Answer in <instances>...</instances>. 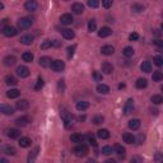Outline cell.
I'll return each instance as SVG.
<instances>
[{
	"label": "cell",
	"instance_id": "58",
	"mask_svg": "<svg viewBox=\"0 0 163 163\" xmlns=\"http://www.w3.org/2000/svg\"><path fill=\"white\" fill-rule=\"evenodd\" d=\"M161 91H162V92H163V85H162V87H161Z\"/></svg>",
	"mask_w": 163,
	"mask_h": 163
},
{
	"label": "cell",
	"instance_id": "18",
	"mask_svg": "<svg viewBox=\"0 0 163 163\" xmlns=\"http://www.w3.org/2000/svg\"><path fill=\"white\" fill-rule=\"evenodd\" d=\"M101 52L103 54V55H106V56H110V55H112V54L115 52V49L112 46H110V45H106V46H103L101 49Z\"/></svg>",
	"mask_w": 163,
	"mask_h": 163
},
{
	"label": "cell",
	"instance_id": "47",
	"mask_svg": "<svg viewBox=\"0 0 163 163\" xmlns=\"http://www.w3.org/2000/svg\"><path fill=\"white\" fill-rule=\"evenodd\" d=\"M74 50H75V46H70L68 47V57L70 59L73 55H74Z\"/></svg>",
	"mask_w": 163,
	"mask_h": 163
},
{
	"label": "cell",
	"instance_id": "17",
	"mask_svg": "<svg viewBox=\"0 0 163 163\" xmlns=\"http://www.w3.org/2000/svg\"><path fill=\"white\" fill-rule=\"evenodd\" d=\"M33 42V37L31 36V34H24V36L21 37V43L25 45V46H30Z\"/></svg>",
	"mask_w": 163,
	"mask_h": 163
},
{
	"label": "cell",
	"instance_id": "7",
	"mask_svg": "<svg viewBox=\"0 0 163 163\" xmlns=\"http://www.w3.org/2000/svg\"><path fill=\"white\" fill-rule=\"evenodd\" d=\"M60 22H61V24L69 25V24H72L73 22H74V19H73L72 14H63L61 17H60Z\"/></svg>",
	"mask_w": 163,
	"mask_h": 163
},
{
	"label": "cell",
	"instance_id": "26",
	"mask_svg": "<svg viewBox=\"0 0 163 163\" xmlns=\"http://www.w3.org/2000/svg\"><path fill=\"white\" fill-rule=\"evenodd\" d=\"M3 151H4V153L6 155H15V153H17L15 148L14 146H12V145H5Z\"/></svg>",
	"mask_w": 163,
	"mask_h": 163
},
{
	"label": "cell",
	"instance_id": "54",
	"mask_svg": "<svg viewBox=\"0 0 163 163\" xmlns=\"http://www.w3.org/2000/svg\"><path fill=\"white\" fill-rule=\"evenodd\" d=\"M151 111H152V113H154V115H157V113H158V111H157V110H155V108H154V110H153V108H152V110H151Z\"/></svg>",
	"mask_w": 163,
	"mask_h": 163
},
{
	"label": "cell",
	"instance_id": "15",
	"mask_svg": "<svg viewBox=\"0 0 163 163\" xmlns=\"http://www.w3.org/2000/svg\"><path fill=\"white\" fill-rule=\"evenodd\" d=\"M72 10L75 13V14H82L83 12H84V5L82 4V3H75V4H73L72 6Z\"/></svg>",
	"mask_w": 163,
	"mask_h": 163
},
{
	"label": "cell",
	"instance_id": "3",
	"mask_svg": "<svg viewBox=\"0 0 163 163\" xmlns=\"http://www.w3.org/2000/svg\"><path fill=\"white\" fill-rule=\"evenodd\" d=\"M51 69L55 73H60L65 69V64H64V61H61V60H54L52 64H51Z\"/></svg>",
	"mask_w": 163,
	"mask_h": 163
},
{
	"label": "cell",
	"instance_id": "12",
	"mask_svg": "<svg viewBox=\"0 0 163 163\" xmlns=\"http://www.w3.org/2000/svg\"><path fill=\"white\" fill-rule=\"evenodd\" d=\"M52 60H51V57H49V56H42V57H40V65L42 66V68H49V66H51V63Z\"/></svg>",
	"mask_w": 163,
	"mask_h": 163
},
{
	"label": "cell",
	"instance_id": "56",
	"mask_svg": "<svg viewBox=\"0 0 163 163\" xmlns=\"http://www.w3.org/2000/svg\"><path fill=\"white\" fill-rule=\"evenodd\" d=\"M162 157H161V154H157V157H155V159H157V161H158V159H161Z\"/></svg>",
	"mask_w": 163,
	"mask_h": 163
},
{
	"label": "cell",
	"instance_id": "36",
	"mask_svg": "<svg viewBox=\"0 0 163 163\" xmlns=\"http://www.w3.org/2000/svg\"><path fill=\"white\" fill-rule=\"evenodd\" d=\"M152 79H153V82H161L163 79L162 72H154L153 73V75H152Z\"/></svg>",
	"mask_w": 163,
	"mask_h": 163
},
{
	"label": "cell",
	"instance_id": "5",
	"mask_svg": "<svg viewBox=\"0 0 163 163\" xmlns=\"http://www.w3.org/2000/svg\"><path fill=\"white\" fill-rule=\"evenodd\" d=\"M15 72H17V75L21 76V78H27V76H30V74H31L30 69H28L27 66H18Z\"/></svg>",
	"mask_w": 163,
	"mask_h": 163
},
{
	"label": "cell",
	"instance_id": "4",
	"mask_svg": "<svg viewBox=\"0 0 163 163\" xmlns=\"http://www.w3.org/2000/svg\"><path fill=\"white\" fill-rule=\"evenodd\" d=\"M18 28H21V30H28V28L32 25V19L30 18H21L18 21Z\"/></svg>",
	"mask_w": 163,
	"mask_h": 163
},
{
	"label": "cell",
	"instance_id": "33",
	"mask_svg": "<svg viewBox=\"0 0 163 163\" xmlns=\"http://www.w3.org/2000/svg\"><path fill=\"white\" fill-rule=\"evenodd\" d=\"M22 59H23V61H25V63H32L33 61V54L32 52H24L23 55H22Z\"/></svg>",
	"mask_w": 163,
	"mask_h": 163
},
{
	"label": "cell",
	"instance_id": "22",
	"mask_svg": "<svg viewBox=\"0 0 163 163\" xmlns=\"http://www.w3.org/2000/svg\"><path fill=\"white\" fill-rule=\"evenodd\" d=\"M129 127L131 130H138L140 127V120L139 119H133L129 121Z\"/></svg>",
	"mask_w": 163,
	"mask_h": 163
},
{
	"label": "cell",
	"instance_id": "27",
	"mask_svg": "<svg viewBox=\"0 0 163 163\" xmlns=\"http://www.w3.org/2000/svg\"><path fill=\"white\" fill-rule=\"evenodd\" d=\"M19 94H21L19 89H10V91L6 92V97L8 98H17V97H19Z\"/></svg>",
	"mask_w": 163,
	"mask_h": 163
},
{
	"label": "cell",
	"instance_id": "44",
	"mask_svg": "<svg viewBox=\"0 0 163 163\" xmlns=\"http://www.w3.org/2000/svg\"><path fill=\"white\" fill-rule=\"evenodd\" d=\"M42 87H43V79L41 78H38V80H37V84H36V87H34V89L36 91H40V89H42Z\"/></svg>",
	"mask_w": 163,
	"mask_h": 163
},
{
	"label": "cell",
	"instance_id": "46",
	"mask_svg": "<svg viewBox=\"0 0 163 163\" xmlns=\"http://www.w3.org/2000/svg\"><path fill=\"white\" fill-rule=\"evenodd\" d=\"M103 116H96L93 119V124H96V125H100V124L103 122Z\"/></svg>",
	"mask_w": 163,
	"mask_h": 163
},
{
	"label": "cell",
	"instance_id": "57",
	"mask_svg": "<svg viewBox=\"0 0 163 163\" xmlns=\"http://www.w3.org/2000/svg\"><path fill=\"white\" fill-rule=\"evenodd\" d=\"M161 30L163 31V23H162V25H161Z\"/></svg>",
	"mask_w": 163,
	"mask_h": 163
},
{
	"label": "cell",
	"instance_id": "38",
	"mask_svg": "<svg viewBox=\"0 0 163 163\" xmlns=\"http://www.w3.org/2000/svg\"><path fill=\"white\" fill-rule=\"evenodd\" d=\"M122 54H124V56H126V57H131L134 55V49L133 47H125Z\"/></svg>",
	"mask_w": 163,
	"mask_h": 163
},
{
	"label": "cell",
	"instance_id": "21",
	"mask_svg": "<svg viewBox=\"0 0 163 163\" xmlns=\"http://www.w3.org/2000/svg\"><path fill=\"white\" fill-rule=\"evenodd\" d=\"M140 69H142V72H144V73H151L152 72L151 61H143L142 65H140Z\"/></svg>",
	"mask_w": 163,
	"mask_h": 163
},
{
	"label": "cell",
	"instance_id": "6",
	"mask_svg": "<svg viewBox=\"0 0 163 163\" xmlns=\"http://www.w3.org/2000/svg\"><path fill=\"white\" fill-rule=\"evenodd\" d=\"M24 8H25V10H28V12H34V10H37L38 4H37L36 0H28V1H25Z\"/></svg>",
	"mask_w": 163,
	"mask_h": 163
},
{
	"label": "cell",
	"instance_id": "19",
	"mask_svg": "<svg viewBox=\"0 0 163 163\" xmlns=\"http://www.w3.org/2000/svg\"><path fill=\"white\" fill-rule=\"evenodd\" d=\"M30 107V102H28L27 100H21L17 102V108L18 110H27V108Z\"/></svg>",
	"mask_w": 163,
	"mask_h": 163
},
{
	"label": "cell",
	"instance_id": "34",
	"mask_svg": "<svg viewBox=\"0 0 163 163\" xmlns=\"http://www.w3.org/2000/svg\"><path fill=\"white\" fill-rule=\"evenodd\" d=\"M5 83H6L8 85H15L18 82H17V79H15L14 76H12V75H6V76H5Z\"/></svg>",
	"mask_w": 163,
	"mask_h": 163
},
{
	"label": "cell",
	"instance_id": "14",
	"mask_svg": "<svg viewBox=\"0 0 163 163\" xmlns=\"http://www.w3.org/2000/svg\"><path fill=\"white\" fill-rule=\"evenodd\" d=\"M5 133H6V136L10 139H17V138H19V135H21L19 130H17V129H8Z\"/></svg>",
	"mask_w": 163,
	"mask_h": 163
},
{
	"label": "cell",
	"instance_id": "35",
	"mask_svg": "<svg viewBox=\"0 0 163 163\" xmlns=\"http://www.w3.org/2000/svg\"><path fill=\"white\" fill-rule=\"evenodd\" d=\"M115 152H116L119 155H122V157H124L126 151H125V148H124L121 144H116V145H115Z\"/></svg>",
	"mask_w": 163,
	"mask_h": 163
},
{
	"label": "cell",
	"instance_id": "16",
	"mask_svg": "<svg viewBox=\"0 0 163 163\" xmlns=\"http://www.w3.org/2000/svg\"><path fill=\"white\" fill-rule=\"evenodd\" d=\"M61 34H63L64 38H66V40H72V38L75 37L74 31L69 30V28H65V30H63V31H61Z\"/></svg>",
	"mask_w": 163,
	"mask_h": 163
},
{
	"label": "cell",
	"instance_id": "30",
	"mask_svg": "<svg viewBox=\"0 0 163 163\" xmlns=\"http://www.w3.org/2000/svg\"><path fill=\"white\" fill-rule=\"evenodd\" d=\"M146 85H148V80H146L145 78H139L138 80H136V87H138L139 89L146 88Z\"/></svg>",
	"mask_w": 163,
	"mask_h": 163
},
{
	"label": "cell",
	"instance_id": "20",
	"mask_svg": "<svg viewBox=\"0 0 163 163\" xmlns=\"http://www.w3.org/2000/svg\"><path fill=\"white\" fill-rule=\"evenodd\" d=\"M1 112L4 115L10 116V115L14 113V108H13L12 106H8V105H1Z\"/></svg>",
	"mask_w": 163,
	"mask_h": 163
},
{
	"label": "cell",
	"instance_id": "11",
	"mask_svg": "<svg viewBox=\"0 0 163 163\" xmlns=\"http://www.w3.org/2000/svg\"><path fill=\"white\" fill-rule=\"evenodd\" d=\"M112 34V31H111L110 27H102L100 31H98V36L101 38H105V37H108Z\"/></svg>",
	"mask_w": 163,
	"mask_h": 163
},
{
	"label": "cell",
	"instance_id": "10",
	"mask_svg": "<svg viewBox=\"0 0 163 163\" xmlns=\"http://www.w3.org/2000/svg\"><path fill=\"white\" fill-rule=\"evenodd\" d=\"M31 121H30V117H27V116H22V117H18L17 120H15V124H17L18 126H21V127H24V126H27L28 124H30Z\"/></svg>",
	"mask_w": 163,
	"mask_h": 163
},
{
	"label": "cell",
	"instance_id": "8",
	"mask_svg": "<svg viewBox=\"0 0 163 163\" xmlns=\"http://www.w3.org/2000/svg\"><path fill=\"white\" fill-rule=\"evenodd\" d=\"M133 110H134V100L133 98H129V100L126 101L125 107H124V113L129 115L130 112H133Z\"/></svg>",
	"mask_w": 163,
	"mask_h": 163
},
{
	"label": "cell",
	"instance_id": "39",
	"mask_svg": "<svg viewBox=\"0 0 163 163\" xmlns=\"http://www.w3.org/2000/svg\"><path fill=\"white\" fill-rule=\"evenodd\" d=\"M88 30H89V32H94L96 30H97V23H96L94 19L89 21V23H88Z\"/></svg>",
	"mask_w": 163,
	"mask_h": 163
},
{
	"label": "cell",
	"instance_id": "1",
	"mask_svg": "<svg viewBox=\"0 0 163 163\" xmlns=\"http://www.w3.org/2000/svg\"><path fill=\"white\" fill-rule=\"evenodd\" d=\"M74 154L76 155V157H85V155L88 154V146L84 145V144H79L76 145L74 148Z\"/></svg>",
	"mask_w": 163,
	"mask_h": 163
},
{
	"label": "cell",
	"instance_id": "28",
	"mask_svg": "<svg viewBox=\"0 0 163 163\" xmlns=\"http://www.w3.org/2000/svg\"><path fill=\"white\" fill-rule=\"evenodd\" d=\"M88 107H89V102H87V101H80L76 103V110L78 111H84Z\"/></svg>",
	"mask_w": 163,
	"mask_h": 163
},
{
	"label": "cell",
	"instance_id": "29",
	"mask_svg": "<svg viewBox=\"0 0 163 163\" xmlns=\"http://www.w3.org/2000/svg\"><path fill=\"white\" fill-rule=\"evenodd\" d=\"M97 136L101 139H108L110 138V133H108V130H106V129H101L97 131Z\"/></svg>",
	"mask_w": 163,
	"mask_h": 163
},
{
	"label": "cell",
	"instance_id": "2",
	"mask_svg": "<svg viewBox=\"0 0 163 163\" xmlns=\"http://www.w3.org/2000/svg\"><path fill=\"white\" fill-rule=\"evenodd\" d=\"M17 33H18L17 28L13 27V25H5V27H3V34L6 37H14Z\"/></svg>",
	"mask_w": 163,
	"mask_h": 163
},
{
	"label": "cell",
	"instance_id": "55",
	"mask_svg": "<svg viewBox=\"0 0 163 163\" xmlns=\"http://www.w3.org/2000/svg\"><path fill=\"white\" fill-rule=\"evenodd\" d=\"M0 162H1V163H6V159H4V158H1V159H0Z\"/></svg>",
	"mask_w": 163,
	"mask_h": 163
},
{
	"label": "cell",
	"instance_id": "43",
	"mask_svg": "<svg viewBox=\"0 0 163 163\" xmlns=\"http://www.w3.org/2000/svg\"><path fill=\"white\" fill-rule=\"evenodd\" d=\"M37 152H38V148H36L34 149V152H32L31 154H30V157H28V162H34V159H36V157H37Z\"/></svg>",
	"mask_w": 163,
	"mask_h": 163
},
{
	"label": "cell",
	"instance_id": "41",
	"mask_svg": "<svg viewBox=\"0 0 163 163\" xmlns=\"http://www.w3.org/2000/svg\"><path fill=\"white\" fill-rule=\"evenodd\" d=\"M153 63L157 66H163V57L162 56H154L153 57Z\"/></svg>",
	"mask_w": 163,
	"mask_h": 163
},
{
	"label": "cell",
	"instance_id": "49",
	"mask_svg": "<svg viewBox=\"0 0 163 163\" xmlns=\"http://www.w3.org/2000/svg\"><path fill=\"white\" fill-rule=\"evenodd\" d=\"M93 78H94L97 82H101V80H102V74H100L98 72H94V73H93Z\"/></svg>",
	"mask_w": 163,
	"mask_h": 163
},
{
	"label": "cell",
	"instance_id": "51",
	"mask_svg": "<svg viewBox=\"0 0 163 163\" xmlns=\"http://www.w3.org/2000/svg\"><path fill=\"white\" fill-rule=\"evenodd\" d=\"M153 43H154L155 46H158V47H163V41L162 40H154L153 41Z\"/></svg>",
	"mask_w": 163,
	"mask_h": 163
},
{
	"label": "cell",
	"instance_id": "59",
	"mask_svg": "<svg viewBox=\"0 0 163 163\" xmlns=\"http://www.w3.org/2000/svg\"><path fill=\"white\" fill-rule=\"evenodd\" d=\"M64 1H68V0H64Z\"/></svg>",
	"mask_w": 163,
	"mask_h": 163
},
{
	"label": "cell",
	"instance_id": "40",
	"mask_svg": "<svg viewBox=\"0 0 163 163\" xmlns=\"http://www.w3.org/2000/svg\"><path fill=\"white\" fill-rule=\"evenodd\" d=\"M102 153H103L105 155H111L113 153V149L111 148V146L106 145V146H103V148H102Z\"/></svg>",
	"mask_w": 163,
	"mask_h": 163
},
{
	"label": "cell",
	"instance_id": "45",
	"mask_svg": "<svg viewBox=\"0 0 163 163\" xmlns=\"http://www.w3.org/2000/svg\"><path fill=\"white\" fill-rule=\"evenodd\" d=\"M112 1L113 0H102V5H103V8L108 9V8L112 6Z\"/></svg>",
	"mask_w": 163,
	"mask_h": 163
},
{
	"label": "cell",
	"instance_id": "53",
	"mask_svg": "<svg viewBox=\"0 0 163 163\" xmlns=\"http://www.w3.org/2000/svg\"><path fill=\"white\" fill-rule=\"evenodd\" d=\"M143 142H144V135H142V134H140V135H139V144H142Z\"/></svg>",
	"mask_w": 163,
	"mask_h": 163
},
{
	"label": "cell",
	"instance_id": "50",
	"mask_svg": "<svg viewBox=\"0 0 163 163\" xmlns=\"http://www.w3.org/2000/svg\"><path fill=\"white\" fill-rule=\"evenodd\" d=\"M87 138L89 139V144L91 145H93V146H97V142H96V139L93 138V136H91V135H88Z\"/></svg>",
	"mask_w": 163,
	"mask_h": 163
},
{
	"label": "cell",
	"instance_id": "13",
	"mask_svg": "<svg viewBox=\"0 0 163 163\" xmlns=\"http://www.w3.org/2000/svg\"><path fill=\"white\" fill-rule=\"evenodd\" d=\"M122 140L127 144H134L135 143V136L130 133H124L122 134Z\"/></svg>",
	"mask_w": 163,
	"mask_h": 163
},
{
	"label": "cell",
	"instance_id": "25",
	"mask_svg": "<svg viewBox=\"0 0 163 163\" xmlns=\"http://www.w3.org/2000/svg\"><path fill=\"white\" fill-rule=\"evenodd\" d=\"M97 92L101 94H107L108 92H110V88H108V85H106V84H98L97 85Z\"/></svg>",
	"mask_w": 163,
	"mask_h": 163
},
{
	"label": "cell",
	"instance_id": "24",
	"mask_svg": "<svg viewBox=\"0 0 163 163\" xmlns=\"http://www.w3.org/2000/svg\"><path fill=\"white\" fill-rule=\"evenodd\" d=\"M85 138H87V136H83L80 134H73V135L70 136V140H72L73 143H82Z\"/></svg>",
	"mask_w": 163,
	"mask_h": 163
},
{
	"label": "cell",
	"instance_id": "52",
	"mask_svg": "<svg viewBox=\"0 0 163 163\" xmlns=\"http://www.w3.org/2000/svg\"><path fill=\"white\" fill-rule=\"evenodd\" d=\"M59 89H60V92L64 91V80H59Z\"/></svg>",
	"mask_w": 163,
	"mask_h": 163
},
{
	"label": "cell",
	"instance_id": "9",
	"mask_svg": "<svg viewBox=\"0 0 163 163\" xmlns=\"http://www.w3.org/2000/svg\"><path fill=\"white\" fill-rule=\"evenodd\" d=\"M101 70H102V73L103 74H111L112 73V65H111L108 61H105V63H102V65H101Z\"/></svg>",
	"mask_w": 163,
	"mask_h": 163
},
{
	"label": "cell",
	"instance_id": "42",
	"mask_svg": "<svg viewBox=\"0 0 163 163\" xmlns=\"http://www.w3.org/2000/svg\"><path fill=\"white\" fill-rule=\"evenodd\" d=\"M88 6L89 8L97 9L98 6H100V1H98V0H88Z\"/></svg>",
	"mask_w": 163,
	"mask_h": 163
},
{
	"label": "cell",
	"instance_id": "37",
	"mask_svg": "<svg viewBox=\"0 0 163 163\" xmlns=\"http://www.w3.org/2000/svg\"><path fill=\"white\" fill-rule=\"evenodd\" d=\"M51 46H54V42L52 41H50V40H45L42 43H41V49L42 50H47V49H50Z\"/></svg>",
	"mask_w": 163,
	"mask_h": 163
},
{
	"label": "cell",
	"instance_id": "32",
	"mask_svg": "<svg viewBox=\"0 0 163 163\" xmlns=\"http://www.w3.org/2000/svg\"><path fill=\"white\" fill-rule=\"evenodd\" d=\"M151 101L154 105H161V103H163V97L161 94H154V96H152Z\"/></svg>",
	"mask_w": 163,
	"mask_h": 163
},
{
	"label": "cell",
	"instance_id": "31",
	"mask_svg": "<svg viewBox=\"0 0 163 163\" xmlns=\"http://www.w3.org/2000/svg\"><path fill=\"white\" fill-rule=\"evenodd\" d=\"M15 64V57L14 56H5L4 57V65L6 66H12Z\"/></svg>",
	"mask_w": 163,
	"mask_h": 163
},
{
	"label": "cell",
	"instance_id": "23",
	"mask_svg": "<svg viewBox=\"0 0 163 163\" xmlns=\"http://www.w3.org/2000/svg\"><path fill=\"white\" fill-rule=\"evenodd\" d=\"M32 144V142H31V139L30 138H21L19 139V145L22 146V148H28V146H31Z\"/></svg>",
	"mask_w": 163,
	"mask_h": 163
},
{
	"label": "cell",
	"instance_id": "48",
	"mask_svg": "<svg viewBox=\"0 0 163 163\" xmlns=\"http://www.w3.org/2000/svg\"><path fill=\"white\" fill-rule=\"evenodd\" d=\"M139 38V34L136 33V32H134V33H130V36H129V40L130 41H136Z\"/></svg>",
	"mask_w": 163,
	"mask_h": 163
}]
</instances>
